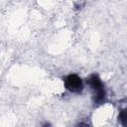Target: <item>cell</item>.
Returning <instances> with one entry per match:
<instances>
[{
	"mask_svg": "<svg viewBox=\"0 0 127 127\" xmlns=\"http://www.w3.org/2000/svg\"><path fill=\"white\" fill-rule=\"evenodd\" d=\"M85 83L89 86L91 90V93H92L91 99H92L93 106L98 107L105 104L107 101V90L99 74L95 72L90 73L86 77Z\"/></svg>",
	"mask_w": 127,
	"mask_h": 127,
	"instance_id": "1",
	"label": "cell"
},
{
	"mask_svg": "<svg viewBox=\"0 0 127 127\" xmlns=\"http://www.w3.org/2000/svg\"><path fill=\"white\" fill-rule=\"evenodd\" d=\"M84 5H85V2H83L82 4L79 3V2H77L76 4H74V9H75V10H80L82 7H84Z\"/></svg>",
	"mask_w": 127,
	"mask_h": 127,
	"instance_id": "4",
	"label": "cell"
},
{
	"mask_svg": "<svg viewBox=\"0 0 127 127\" xmlns=\"http://www.w3.org/2000/svg\"><path fill=\"white\" fill-rule=\"evenodd\" d=\"M63 80H64V88L68 92L74 93V94H81L82 93V91L84 89V82L78 74L69 73V74L65 75L63 78Z\"/></svg>",
	"mask_w": 127,
	"mask_h": 127,
	"instance_id": "2",
	"label": "cell"
},
{
	"mask_svg": "<svg viewBox=\"0 0 127 127\" xmlns=\"http://www.w3.org/2000/svg\"><path fill=\"white\" fill-rule=\"evenodd\" d=\"M117 119L122 126H127V105L119 109Z\"/></svg>",
	"mask_w": 127,
	"mask_h": 127,
	"instance_id": "3",
	"label": "cell"
}]
</instances>
